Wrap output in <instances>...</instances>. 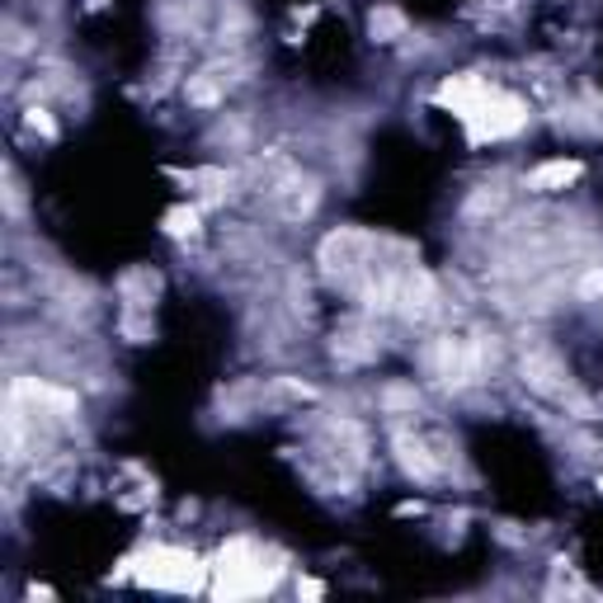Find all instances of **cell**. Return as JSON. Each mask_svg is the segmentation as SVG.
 <instances>
[{
  "label": "cell",
  "mask_w": 603,
  "mask_h": 603,
  "mask_svg": "<svg viewBox=\"0 0 603 603\" xmlns=\"http://www.w3.org/2000/svg\"><path fill=\"white\" fill-rule=\"evenodd\" d=\"M576 180H580V161H566V156L528 170V189H533V194H557V189L576 184Z\"/></svg>",
  "instance_id": "obj_1"
},
{
  "label": "cell",
  "mask_w": 603,
  "mask_h": 603,
  "mask_svg": "<svg viewBox=\"0 0 603 603\" xmlns=\"http://www.w3.org/2000/svg\"><path fill=\"white\" fill-rule=\"evenodd\" d=\"M368 29H373L377 43H401V38H410V24H406V14L396 10V5H377V10L368 14Z\"/></svg>",
  "instance_id": "obj_2"
},
{
  "label": "cell",
  "mask_w": 603,
  "mask_h": 603,
  "mask_svg": "<svg viewBox=\"0 0 603 603\" xmlns=\"http://www.w3.org/2000/svg\"><path fill=\"white\" fill-rule=\"evenodd\" d=\"M198 221H203V203H184V208H174L166 213V236H174V241H194L198 236Z\"/></svg>",
  "instance_id": "obj_3"
},
{
  "label": "cell",
  "mask_w": 603,
  "mask_h": 603,
  "mask_svg": "<svg viewBox=\"0 0 603 603\" xmlns=\"http://www.w3.org/2000/svg\"><path fill=\"white\" fill-rule=\"evenodd\" d=\"M24 123H29V133H38V137H47V141L57 137V123H53V114H47L43 104H29V109H24Z\"/></svg>",
  "instance_id": "obj_4"
}]
</instances>
